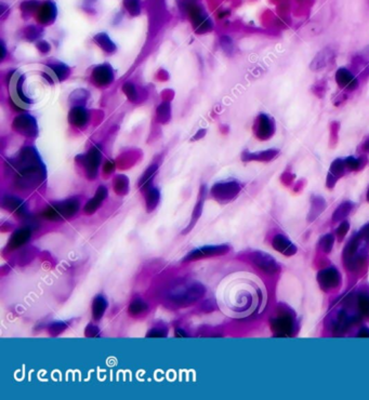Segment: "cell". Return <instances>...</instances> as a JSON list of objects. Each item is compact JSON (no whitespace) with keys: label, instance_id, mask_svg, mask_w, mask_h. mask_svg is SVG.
<instances>
[{"label":"cell","instance_id":"obj_1","mask_svg":"<svg viewBox=\"0 0 369 400\" xmlns=\"http://www.w3.org/2000/svg\"><path fill=\"white\" fill-rule=\"evenodd\" d=\"M10 167L16 172V185L21 188H34L46 179V169L36 149L24 147Z\"/></svg>","mask_w":369,"mask_h":400},{"label":"cell","instance_id":"obj_2","mask_svg":"<svg viewBox=\"0 0 369 400\" xmlns=\"http://www.w3.org/2000/svg\"><path fill=\"white\" fill-rule=\"evenodd\" d=\"M78 210L79 200L76 198H70L49 206L42 215L44 219L50 221H63L74 216Z\"/></svg>","mask_w":369,"mask_h":400},{"label":"cell","instance_id":"obj_3","mask_svg":"<svg viewBox=\"0 0 369 400\" xmlns=\"http://www.w3.org/2000/svg\"><path fill=\"white\" fill-rule=\"evenodd\" d=\"M366 241L367 239L362 237L360 234L355 235L354 237L348 241L344 253L346 265L348 267V270H351V268L354 267H360V262L365 260L367 251L365 247Z\"/></svg>","mask_w":369,"mask_h":400},{"label":"cell","instance_id":"obj_4","mask_svg":"<svg viewBox=\"0 0 369 400\" xmlns=\"http://www.w3.org/2000/svg\"><path fill=\"white\" fill-rule=\"evenodd\" d=\"M205 293H206V288L200 283H195L190 285L186 288H184V289L180 291H176L171 294L170 300L171 302H174V304L176 305L188 306L200 300Z\"/></svg>","mask_w":369,"mask_h":400},{"label":"cell","instance_id":"obj_5","mask_svg":"<svg viewBox=\"0 0 369 400\" xmlns=\"http://www.w3.org/2000/svg\"><path fill=\"white\" fill-rule=\"evenodd\" d=\"M240 192V185L236 181L220 182L212 188V195L221 202H228L234 199Z\"/></svg>","mask_w":369,"mask_h":400},{"label":"cell","instance_id":"obj_6","mask_svg":"<svg viewBox=\"0 0 369 400\" xmlns=\"http://www.w3.org/2000/svg\"><path fill=\"white\" fill-rule=\"evenodd\" d=\"M230 251V247L226 245L220 246H205L202 248L194 249L190 251L183 259V262H193L197 260H202L205 258L219 257V255L226 254Z\"/></svg>","mask_w":369,"mask_h":400},{"label":"cell","instance_id":"obj_7","mask_svg":"<svg viewBox=\"0 0 369 400\" xmlns=\"http://www.w3.org/2000/svg\"><path fill=\"white\" fill-rule=\"evenodd\" d=\"M101 158H102V156H101L100 148H98V146H94L87 154L82 155V156H78L76 159L80 160V162L84 166L87 176L90 180H92V179L96 178L98 169L101 163Z\"/></svg>","mask_w":369,"mask_h":400},{"label":"cell","instance_id":"obj_8","mask_svg":"<svg viewBox=\"0 0 369 400\" xmlns=\"http://www.w3.org/2000/svg\"><path fill=\"white\" fill-rule=\"evenodd\" d=\"M271 326L276 337H290L294 329V319L290 314H280L272 319Z\"/></svg>","mask_w":369,"mask_h":400},{"label":"cell","instance_id":"obj_9","mask_svg":"<svg viewBox=\"0 0 369 400\" xmlns=\"http://www.w3.org/2000/svg\"><path fill=\"white\" fill-rule=\"evenodd\" d=\"M252 262L263 273L274 275L278 272L280 265L276 260L266 252L256 251L252 254Z\"/></svg>","mask_w":369,"mask_h":400},{"label":"cell","instance_id":"obj_10","mask_svg":"<svg viewBox=\"0 0 369 400\" xmlns=\"http://www.w3.org/2000/svg\"><path fill=\"white\" fill-rule=\"evenodd\" d=\"M318 281L322 290L329 291L340 285V273L334 266L325 268L318 274Z\"/></svg>","mask_w":369,"mask_h":400},{"label":"cell","instance_id":"obj_11","mask_svg":"<svg viewBox=\"0 0 369 400\" xmlns=\"http://www.w3.org/2000/svg\"><path fill=\"white\" fill-rule=\"evenodd\" d=\"M13 128L18 133L25 136H35L38 133L37 122L34 117L30 115H21L18 116L14 121H13Z\"/></svg>","mask_w":369,"mask_h":400},{"label":"cell","instance_id":"obj_12","mask_svg":"<svg viewBox=\"0 0 369 400\" xmlns=\"http://www.w3.org/2000/svg\"><path fill=\"white\" fill-rule=\"evenodd\" d=\"M272 246L276 251L286 255V257H292L298 251V249L292 242L282 234H278L273 238Z\"/></svg>","mask_w":369,"mask_h":400},{"label":"cell","instance_id":"obj_13","mask_svg":"<svg viewBox=\"0 0 369 400\" xmlns=\"http://www.w3.org/2000/svg\"><path fill=\"white\" fill-rule=\"evenodd\" d=\"M92 79L94 82H96L98 86H106V84L110 83L114 79V73L113 69L110 68V65H100L94 69V73H92Z\"/></svg>","mask_w":369,"mask_h":400},{"label":"cell","instance_id":"obj_14","mask_svg":"<svg viewBox=\"0 0 369 400\" xmlns=\"http://www.w3.org/2000/svg\"><path fill=\"white\" fill-rule=\"evenodd\" d=\"M336 80L338 82V86L342 89H346L348 91H353L358 88V81L350 71L346 68H340L337 74H336Z\"/></svg>","mask_w":369,"mask_h":400},{"label":"cell","instance_id":"obj_15","mask_svg":"<svg viewBox=\"0 0 369 400\" xmlns=\"http://www.w3.org/2000/svg\"><path fill=\"white\" fill-rule=\"evenodd\" d=\"M30 236L32 232L28 227L18 229V231L12 234L11 238L9 240L8 244L9 250H16V249L21 248L25 244H28V240L30 239Z\"/></svg>","mask_w":369,"mask_h":400},{"label":"cell","instance_id":"obj_16","mask_svg":"<svg viewBox=\"0 0 369 400\" xmlns=\"http://www.w3.org/2000/svg\"><path fill=\"white\" fill-rule=\"evenodd\" d=\"M274 133V121L268 115L262 114L258 117L256 134L262 140H266Z\"/></svg>","mask_w":369,"mask_h":400},{"label":"cell","instance_id":"obj_17","mask_svg":"<svg viewBox=\"0 0 369 400\" xmlns=\"http://www.w3.org/2000/svg\"><path fill=\"white\" fill-rule=\"evenodd\" d=\"M106 197H108V188L105 186L98 187L96 195L87 202V205L84 206V213L86 214L94 213L96 210L100 208L101 203L104 201V199Z\"/></svg>","mask_w":369,"mask_h":400},{"label":"cell","instance_id":"obj_18","mask_svg":"<svg viewBox=\"0 0 369 400\" xmlns=\"http://www.w3.org/2000/svg\"><path fill=\"white\" fill-rule=\"evenodd\" d=\"M89 117V111L84 107L80 106V105H77V106L70 109L68 114V120L76 127H84L88 122Z\"/></svg>","mask_w":369,"mask_h":400},{"label":"cell","instance_id":"obj_19","mask_svg":"<svg viewBox=\"0 0 369 400\" xmlns=\"http://www.w3.org/2000/svg\"><path fill=\"white\" fill-rule=\"evenodd\" d=\"M2 207L18 215H23L26 212L25 203L13 196H6L2 199Z\"/></svg>","mask_w":369,"mask_h":400},{"label":"cell","instance_id":"obj_20","mask_svg":"<svg viewBox=\"0 0 369 400\" xmlns=\"http://www.w3.org/2000/svg\"><path fill=\"white\" fill-rule=\"evenodd\" d=\"M278 155V149H268V150H264V152H259V153L245 152L242 156V159L244 161H250V160L270 161V160L274 159Z\"/></svg>","mask_w":369,"mask_h":400},{"label":"cell","instance_id":"obj_21","mask_svg":"<svg viewBox=\"0 0 369 400\" xmlns=\"http://www.w3.org/2000/svg\"><path fill=\"white\" fill-rule=\"evenodd\" d=\"M332 56V52L330 49H322L320 52H318V54L314 57V60L311 63V70L313 71H318L322 68L326 67V65L328 64L329 60H330Z\"/></svg>","mask_w":369,"mask_h":400},{"label":"cell","instance_id":"obj_22","mask_svg":"<svg viewBox=\"0 0 369 400\" xmlns=\"http://www.w3.org/2000/svg\"><path fill=\"white\" fill-rule=\"evenodd\" d=\"M108 305V300L103 296H98L94 299V302H92V318L94 320L98 321L103 317Z\"/></svg>","mask_w":369,"mask_h":400},{"label":"cell","instance_id":"obj_23","mask_svg":"<svg viewBox=\"0 0 369 400\" xmlns=\"http://www.w3.org/2000/svg\"><path fill=\"white\" fill-rule=\"evenodd\" d=\"M311 210H310L308 220L312 222L326 209V201L324 198L320 197V196H313L311 199Z\"/></svg>","mask_w":369,"mask_h":400},{"label":"cell","instance_id":"obj_24","mask_svg":"<svg viewBox=\"0 0 369 400\" xmlns=\"http://www.w3.org/2000/svg\"><path fill=\"white\" fill-rule=\"evenodd\" d=\"M146 210L148 212H152L157 207L158 202L160 199V191L156 187L150 186L146 189Z\"/></svg>","mask_w":369,"mask_h":400},{"label":"cell","instance_id":"obj_25","mask_svg":"<svg viewBox=\"0 0 369 400\" xmlns=\"http://www.w3.org/2000/svg\"><path fill=\"white\" fill-rule=\"evenodd\" d=\"M354 208V203L351 201H344L342 202L341 205L336 209V211L332 214V221L334 222H339L342 219L346 218V216L351 213V211Z\"/></svg>","mask_w":369,"mask_h":400},{"label":"cell","instance_id":"obj_26","mask_svg":"<svg viewBox=\"0 0 369 400\" xmlns=\"http://www.w3.org/2000/svg\"><path fill=\"white\" fill-rule=\"evenodd\" d=\"M148 310V306L146 303V302L140 300V299H136L134 301H132L130 303L129 307H128V312L131 315V316L134 317H138V316H141L144 313H146Z\"/></svg>","mask_w":369,"mask_h":400},{"label":"cell","instance_id":"obj_27","mask_svg":"<svg viewBox=\"0 0 369 400\" xmlns=\"http://www.w3.org/2000/svg\"><path fill=\"white\" fill-rule=\"evenodd\" d=\"M56 13V10L54 4L49 1L42 6L40 13H39V19H40L42 22L49 23L54 19Z\"/></svg>","mask_w":369,"mask_h":400},{"label":"cell","instance_id":"obj_28","mask_svg":"<svg viewBox=\"0 0 369 400\" xmlns=\"http://www.w3.org/2000/svg\"><path fill=\"white\" fill-rule=\"evenodd\" d=\"M94 41L100 45V47L104 50L108 52V53H112V52H114L116 50V45L114 44V42L110 40V37L104 34V32H101V34H98L94 37Z\"/></svg>","mask_w":369,"mask_h":400},{"label":"cell","instance_id":"obj_29","mask_svg":"<svg viewBox=\"0 0 369 400\" xmlns=\"http://www.w3.org/2000/svg\"><path fill=\"white\" fill-rule=\"evenodd\" d=\"M157 169H158V166L153 165V166H150L146 172H144V174L142 175V178L139 182V185L142 191H146V188L152 186V181H153L154 175L157 172Z\"/></svg>","mask_w":369,"mask_h":400},{"label":"cell","instance_id":"obj_30","mask_svg":"<svg viewBox=\"0 0 369 400\" xmlns=\"http://www.w3.org/2000/svg\"><path fill=\"white\" fill-rule=\"evenodd\" d=\"M50 68L52 73L58 78V80H64L65 78L68 76L70 68L64 64H58V65H50Z\"/></svg>","mask_w":369,"mask_h":400},{"label":"cell","instance_id":"obj_31","mask_svg":"<svg viewBox=\"0 0 369 400\" xmlns=\"http://www.w3.org/2000/svg\"><path fill=\"white\" fill-rule=\"evenodd\" d=\"M358 306L362 315L369 317V294L362 293L358 298Z\"/></svg>","mask_w":369,"mask_h":400},{"label":"cell","instance_id":"obj_32","mask_svg":"<svg viewBox=\"0 0 369 400\" xmlns=\"http://www.w3.org/2000/svg\"><path fill=\"white\" fill-rule=\"evenodd\" d=\"M346 169V167L344 160H342V159H336V160L332 163L330 170H329V172L337 176V178H340V176H342V175L344 174Z\"/></svg>","mask_w":369,"mask_h":400},{"label":"cell","instance_id":"obj_33","mask_svg":"<svg viewBox=\"0 0 369 400\" xmlns=\"http://www.w3.org/2000/svg\"><path fill=\"white\" fill-rule=\"evenodd\" d=\"M129 182L127 176L118 175L115 182V191L117 194H126L128 192Z\"/></svg>","mask_w":369,"mask_h":400},{"label":"cell","instance_id":"obj_34","mask_svg":"<svg viewBox=\"0 0 369 400\" xmlns=\"http://www.w3.org/2000/svg\"><path fill=\"white\" fill-rule=\"evenodd\" d=\"M334 237L332 234H327L325 236H322L320 240V247L324 252L329 253L332 251V249L334 247Z\"/></svg>","mask_w":369,"mask_h":400},{"label":"cell","instance_id":"obj_35","mask_svg":"<svg viewBox=\"0 0 369 400\" xmlns=\"http://www.w3.org/2000/svg\"><path fill=\"white\" fill-rule=\"evenodd\" d=\"M124 4L132 15L140 13V0H124Z\"/></svg>","mask_w":369,"mask_h":400},{"label":"cell","instance_id":"obj_36","mask_svg":"<svg viewBox=\"0 0 369 400\" xmlns=\"http://www.w3.org/2000/svg\"><path fill=\"white\" fill-rule=\"evenodd\" d=\"M66 328H68L66 324L63 323V321H58V323L52 324L49 327V333L52 337H58V336H60L63 331H65Z\"/></svg>","mask_w":369,"mask_h":400},{"label":"cell","instance_id":"obj_37","mask_svg":"<svg viewBox=\"0 0 369 400\" xmlns=\"http://www.w3.org/2000/svg\"><path fill=\"white\" fill-rule=\"evenodd\" d=\"M122 90H124V94L127 95V97H128V99H129L130 101H132V102L136 101V99H138V93H136V88H134V86L132 83L126 82V83L124 84Z\"/></svg>","mask_w":369,"mask_h":400},{"label":"cell","instance_id":"obj_38","mask_svg":"<svg viewBox=\"0 0 369 400\" xmlns=\"http://www.w3.org/2000/svg\"><path fill=\"white\" fill-rule=\"evenodd\" d=\"M346 167L348 170H352V171H356L360 168V159L355 158V157H348L344 159Z\"/></svg>","mask_w":369,"mask_h":400},{"label":"cell","instance_id":"obj_39","mask_svg":"<svg viewBox=\"0 0 369 400\" xmlns=\"http://www.w3.org/2000/svg\"><path fill=\"white\" fill-rule=\"evenodd\" d=\"M348 229H350V224H348V222H346V221L342 222L341 224L339 225V227L337 228V236H338L339 240H342L346 237V235L348 234Z\"/></svg>","mask_w":369,"mask_h":400},{"label":"cell","instance_id":"obj_40","mask_svg":"<svg viewBox=\"0 0 369 400\" xmlns=\"http://www.w3.org/2000/svg\"><path fill=\"white\" fill-rule=\"evenodd\" d=\"M84 336L87 338H98V336H100V332H98V327H96L94 325H89L86 327Z\"/></svg>","mask_w":369,"mask_h":400},{"label":"cell","instance_id":"obj_41","mask_svg":"<svg viewBox=\"0 0 369 400\" xmlns=\"http://www.w3.org/2000/svg\"><path fill=\"white\" fill-rule=\"evenodd\" d=\"M221 45H222V48L224 49V51H226L228 53H230V52H232L233 49H234L232 39L228 38V37H222Z\"/></svg>","mask_w":369,"mask_h":400},{"label":"cell","instance_id":"obj_42","mask_svg":"<svg viewBox=\"0 0 369 400\" xmlns=\"http://www.w3.org/2000/svg\"><path fill=\"white\" fill-rule=\"evenodd\" d=\"M166 336H167V331L160 329V328H154V329H152L146 334V338H164Z\"/></svg>","mask_w":369,"mask_h":400},{"label":"cell","instance_id":"obj_43","mask_svg":"<svg viewBox=\"0 0 369 400\" xmlns=\"http://www.w3.org/2000/svg\"><path fill=\"white\" fill-rule=\"evenodd\" d=\"M338 179H339V178H337V176L329 172L328 175H327V180H326V185H327V187H328V188H330V189L334 188V185H336V183H337V181H338Z\"/></svg>","mask_w":369,"mask_h":400},{"label":"cell","instance_id":"obj_44","mask_svg":"<svg viewBox=\"0 0 369 400\" xmlns=\"http://www.w3.org/2000/svg\"><path fill=\"white\" fill-rule=\"evenodd\" d=\"M37 4H38L37 1H28V2H24V3L22 4V9H23V10H26V11L34 10V9L36 8V6H37Z\"/></svg>","mask_w":369,"mask_h":400},{"label":"cell","instance_id":"obj_45","mask_svg":"<svg viewBox=\"0 0 369 400\" xmlns=\"http://www.w3.org/2000/svg\"><path fill=\"white\" fill-rule=\"evenodd\" d=\"M362 237H364L365 239H367L369 241V224L365 225L363 228H362V231L358 233Z\"/></svg>","mask_w":369,"mask_h":400},{"label":"cell","instance_id":"obj_46","mask_svg":"<svg viewBox=\"0 0 369 400\" xmlns=\"http://www.w3.org/2000/svg\"><path fill=\"white\" fill-rule=\"evenodd\" d=\"M114 168H115V165H114V162L113 161H108L106 163H105V166H104V170H105V172H108V173H110V172H112L114 170Z\"/></svg>","mask_w":369,"mask_h":400},{"label":"cell","instance_id":"obj_47","mask_svg":"<svg viewBox=\"0 0 369 400\" xmlns=\"http://www.w3.org/2000/svg\"><path fill=\"white\" fill-rule=\"evenodd\" d=\"M38 48L40 49V51H44V52H48L50 50V45L47 42H40L38 43Z\"/></svg>","mask_w":369,"mask_h":400},{"label":"cell","instance_id":"obj_48","mask_svg":"<svg viewBox=\"0 0 369 400\" xmlns=\"http://www.w3.org/2000/svg\"><path fill=\"white\" fill-rule=\"evenodd\" d=\"M176 338H188V334L184 332L180 328H176Z\"/></svg>","mask_w":369,"mask_h":400},{"label":"cell","instance_id":"obj_49","mask_svg":"<svg viewBox=\"0 0 369 400\" xmlns=\"http://www.w3.org/2000/svg\"><path fill=\"white\" fill-rule=\"evenodd\" d=\"M358 337H360V338H369V329H363L360 332H358Z\"/></svg>","mask_w":369,"mask_h":400},{"label":"cell","instance_id":"obj_50","mask_svg":"<svg viewBox=\"0 0 369 400\" xmlns=\"http://www.w3.org/2000/svg\"><path fill=\"white\" fill-rule=\"evenodd\" d=\"M2 58H4V53H6V48H4V42H2Z\"/></svg>","mask_w":369,"mask_h":400},{"label":"cell","instance_id":"obj_51","mask_svg":"<svg viewBox=\"0 0 369 400\" xmlns=\"http://www.w3.org/2000/svg\"><path fill=\"white\" fill-rule=\"evenodd\" d=\"M367 200L369 201V187H368V192H367Z\"/></svg>","mask_w":369,"mask_h":400}]
</instances>
